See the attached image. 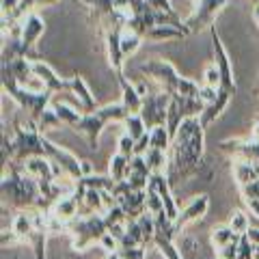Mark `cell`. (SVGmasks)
<instances>
[{
    "label": "cell",
    "mask_w": 259,
    "mask_h": 259,
    "mask_svg": "<svg viewBox=\"0 0 259 259\" xmlns=\"http://www.w3.org/2000/svg\"><path fill=\"white\" fill-rule=\"evenodd\" d=\"M203 132L205 125L194 115L184 119L173 136L171 149H168V168L166 175L171 184L184 182L199 173L203 162Z\"/></svg>",
    "instance_id": "cell-1"
},
{
    "label": "cell",
    "mask_w": 259,
    "mask_h": 259,
    "mask_svg": "<svg viewBox=\"0 0 259 259\" xmlns=\"http://www.w3.org/2000/svg\"><path fill=\"white\" fill-rule=\"evenodd\" d=\"M0 188H3L5 203L9 201V205L18 209H28V207L41 209V188H39V182L24 171L18 160L9 162V171H5Z\"/></svg>",
    "instance_id": "cell-2"
},
{
    "label": "cell",
    "mask_w": 259,
    "mask_h": 259,
    "mask_svg": "<svg viewBox=\"0 0 259 259\" xmlns=\"http://www.w3.org/2000/svg\"><path fill=\"white\" fill-rule=\"evenodd\" d=\"M127 117H130V110L123 106V102H117V104L95 108L93 112H82L80 121L71 130L82 134L91 149H97L100 147V134L104 132V127H106L110 121H125Z\"/></svg>",
    "instance_id": "cell-3"
},
{
    "label": "cell",
    "mask_w": 259,
    "mask_h": 259,
    "mask_svg": "<svg viewBox=\"0 0 259 259\" xmlns=\"http://www.w3.org/2000/svg\"><path fill=\"white\" fill-rule=\"evenodd\" d=\"M67 233L71 236L74 250H87L89 246L100 244V240L108 233V223L104 214L91 216H76L67 223Z\"/></svg>",
    "instance_id": "cell-4"
},
{
    "label": "cell",
    "mask_w": 259,
    "mask_h": 259,
    "mask_svg": "<svg viewBox=\"0 0 259 259\" xmlns=\"http://www.w3.org/2000/svg\"><path fill=\"white\" fill-rule=\"evenodd\" d=\"M168 104H171V93L158 87L156 91H151L143 97V108L139 115L143 117L147 130H153L158 125H166L168 117Z\"/></svg>",
    "instance_id": "cell-5"
},
{
    "label": "cell",
    "mask_w": 259,
    "mask_h": 259,
    "mask_svg": "<svg viewBox=\"0 0 259 259\" xmlns=\"http://www.w3.org/2000/svg\"><path fill=\"white\" fill-rule=\"evenodd\" d=\"M139 71L143 76L151 78L158 87H162L168 93H177V89L182 84V76L177 74V69L168 61H162V59H151L147 63H143Z\"/></svg>",
    "instance_id": "cell-6"
},
{
    "label": "cell",
    "mask_w": 259,
    "mask_h": 259,
    "mask_svg": "<svg viewBox=\"0 0 259 259\" xmlns=\"http://www.w3.org/2000/svg\"><path fill=\"white\" fill-rule=\"evenodd\" d=\"M227 5H229V0H199L197 7H194V11H192V15L184 22L188 35L214 26L216 15L221 13Z\"/></svg>",
    "instance_id": "cell-7"
},
{
    "label": "cell",
    "mask_w": 259,
    "mask_h": 259,
    "mask_svg": "<svg viewBox=\"0 0 259 259\" xmlns=\"http://www.w3.org/2000/svg\"><path fill=\"white\" fill-rule=\"evenodd\" d=\"M156 218V233H153V246H156L164 259H182L180 250L173 244L175 240V229H173V221L166 216V212H158L153 214Z\"/></svg>",
    "instance_id": "cell-8"
},
{
    "label": "cell",
    "mask_w": 259,
    "mask_h": 259,
    "mask_svg": "<svg viewBox=\"0 0 259 259\" xmlns=\"http://www.w3.org/2000/svg\"><path fill=\"white\" fill-rule=\"evenodd\" d=\"M209 35H212V50H214V63L218 71H221V87L218 89H225L229 91L231 95H236L238 91V84H236V78H233V67H231V59L225 50V44L221 41V35L216 32V26H209Z\"/></svg>",
    "instance_id": "cell-9"
},
{
    "label": "cell",
    "mask_w": 259,
    "mask_h": 259,
    "mask_svg": "<svg viewBox=\"0 0 259 259\" xmlns=\"http://www.w3.org/2000/svg\"><path fill=\"white\" fill-rule=\"evenodd\" d=\"M207 207H209V197H207V194H199V197H192L188 203H186V205L180 209V214H177V218L173 221L175 236H177V233H182L184 227H188L190 223H199L201 218L205 216Z\"/></svg>",
    "instance_id": "cell-10"
},
{
    "label": "cell",
    "mask_w": 259,
    "mask_h": 259,
    "mask_svg": "<svg viewBox=\"0 0 259 259\" xmlns=\"http://www.w3.org/2000/svg\"><path fill=\"white\" fill-rule=\"evenodd\" d=\"M223 153H229L233 160H248L253 164H259V141L255 139H229L221 145Z\"/></svg>",
    "instance_id": "cell-11"
},
{
    "label": "cell",
    "mask_w": 259,
    "mask_h": 259,
    "mask_svg": "<svg viewBox=\"0 0 259 259\" xmlns=\"http://www.w3.org/2000/svg\"><path fill=\"white\" fill-rule=\"evenodd\" d=\"M125 24H117L104 30V39H106V50H108V65L112 67L115 74L123 71V50H121V32H123Z\"/></svg>",
    "instance_id": "cell-12"
},
{
    "label": "cell",
    "mask_w": 259,
    "mask_h": 259,
    "mask_svg": "<svg viewBox=\"0 0 259 259\" xmlns=\"http://www.w3.org/2000/svg\"><path fill=\"white\" fill-rule=\"evenodd\" d=\"M32 71H35V76H39L44 80L46 89H48V91H52V93H56V91H69V89H71L69 80L59 78V76H56V71L48 63H44L41 59L32 61Z\"/></svg>",
    "instance_id": "cell-13"
},
{
    "label": "cell",
    "mask_w": 259,
    "mask_h": 259,
    "mask_svg": "<svg viewBox=\"0 0 259 259\" xmlns=\"http://www.w3.org/2000/svg\"><path fill=\"white\" fill-rule=\"evenodd\" d=\"M117 82L121 87V102H123V106L130 110V115H139L141 108H143V95H141V91L123 76V71H119V74H117Z\"/></svg>",
    "instance_id": "cell-14"
},
{
    "label": "cell",
    "mask_w": 259,
    "mask_h": 259,
    "mask_svg": "<svg viewBox=\"0 0 259 259\" xmlns=\"http://www.w3.org/2000/svg\"><path fill=\"white\" fill-rule=\"evenodd\" d=\"M231 93L229 91H225V89H218V97L214 102H209V104H205V108H203V112L199 115V119H201V123H203L205 127L209 125V123H214V121L218 119L225 112V108L229 106V102H231Z\"/></svg>",
    "instance_id": "cell-15"
},
{
    "label": "cell",
    "mask_w": 259,
    "mask_h": 259,
    "mask_svg": "<svg viewBox=\"0 0 259 259\" xmlns=\"http://www.w3.org/2000/svg\"><path fill=\"white\" fill-rule=\"evenodd\" d=\"M80 212V205H78V201L74 199V194H65V197H61L56 203L50 207V214H54L56 218H61V221H74V218L78 216Z\"/></svg>",
    "instance_id": "cell-16"
},
{
    "label": "cell",
    "mask_w": 259,
    "mask_h": 259,
    "mask_svg": "<svg viewBox=\"0 0 259 259\" xmlns=\"http://www.w3.org/2000/svg\"><path fill=\"white\" fill-rule=\"evenodd\" d=\"M69 82H71L69 91L78 97V102H80V106H82V110H84V112H93V110L97 108V106H95V97L91 95V91H89L84 78L76 74L74 78H69Z\"/></svg>",
    "instance_id": "cell-17"
},
{
    "label": "cell",
    "mask_w": 259,
    "mask_h": 259,
    "mask_svg": "<svg viewBox=\"0 0 259 259\" xmlns=\"http://www.w3.org/2000/svg\"><path fill=\"white\" fill-rule=\"evenodd\" d=\"M188 37V32L180 26H171V24H160V26H153L145 39L149 41H171V39H184Z\"/></svg>",
    "instance_id": "cell-18"
},
{
    "label": "cell",
    "mask_w": 259,
    "mask_h": 259,
    "mask_svg": "<svg viewBox=\"0 0 259 259\" xmlns=\"http://www.w3.org/2000/svg\"><path fill=\"white\" fill-rule=\"evenodd\" d=\"M233 180L238 182V186H246L250 182L259 180V173H257V166L248 160H233Z\"/></svg>",
    "instance_id": "cell-19"
},
{
    "label": "cell",
    "mask_w": 259,
    "mask_h": 259,
    "mask_svg": "<svg viewBox=\"0 0 259 259\" xmlns=\"http://www.w3.org/2000/svg\"><path fill=\"white\" fill-rule=\"evenodd\" d=\"M127 171H130V158L117 151L108 162V175L119 184V182H125Z\"/></svg>",
    "instance_id": "cell-20"
},
{
    "label": "cell",
    "mask_w": 259,
    "mask_h": 259,
    "mask_svg": "<svg viewBox=\"0 0 259 259\" xmlns=\"http://www.w3.org/2000/svg\"><path fill=\"white\" fill-rule=\"evenodd\" d=\"M145 160H147L151 173H166V168H168V151L149 147L147 153H145Z\"/></svg>",
    "instance_id": "cell-21"
},
{
    "label": "cell",
    "mask_w": 259,
    "mask_h": 259,
    "mask_svg": "<svg viewBox=\"0 0 259 259\" xmlns=\"http://www.w3.org/2000/svg\"><path fill=\"white\" fill-rule=\"evenodd\" d=\"M171 143H173V139H171V132H168L166 125H158V127L149 130V147L168 151L171 149Z\"/></svg>",
    "instance_id": "cell-22"
},
{
    "label": "cell",
    "mask_w": 259,
    "mask_h": 259,
    "mask_svg": "<svg viewBox=\"0 0 259 259\" xmlns=\"http://www.w3.org/2000/svg\"><path fill=\"white\" fill-rule=\"evenodd\" d=\"M209 240H212L214 248H221L225 244H229V242L240 240V236L231 229L229 225H218V227H214V229H212V236H209Z\"/></svg>",
    "instance_id": "cell-23"
},
{
    "label": "cell",
    "mask_w": 259,
    "mask_h": 259,
    "mask_svg": "<svg viewBox=\"0 0 259 259\" xmlns=\"http://www.w3.org/2000/svg\"><path fill=\"white\" fill-rule=\"evenodd\" d=\"M143 35H139V32L130 30L127 26L123 28V32H121V50H123V56L127 59V56H132L136 50L141 48V41H143Z\"/></svg>",
    "instance_id": "cell-24"
},
{
    "label": "cell",
    "mask_w": 259,
    "mask_h": 259,
    "mask_svg": "<svg viewBox=\"0 0 259 259\" xmlns=\"http://www.w3.org/2000/svg\"><path fill=\"white\" fill-rule=\"evenodd\" d=\"M52 106H54L56 112H59V117H61L63 123L69 125V127H74L80 121V117H82V112H78L76 108H71L69 104H65V102H52Z\"/></svg>",
    "instance_id": "cell-25"
},
{
    "label": "cell",
    "mask_w": 259,
    "mask_h": 259,
    "mask_svg": "<svg viewBox=\"0 0 259 259\" xmlns=\"http://www.w3.org/2000/svg\"><path fill=\"white\" fill-rule=\"evenodd\" d=\"M123 123H125V134H130L134 141H139L141 136H145V134L149 132L141 115H130V117L123 121Z\"/></svg>",
    "instance_id": "cell-26"
},
{
    "label": "cell",
    "mask_w": 259,
    "mask_h": 259,
    "mask_svg": "<svg viewBox=\"0 0 259 259\" xmlns=\"http://www.w3.org/2000/svg\"><path fill=\"white\" fill-rule=\"evenodd\" d=\"M63 121H61V117H59V112L54 110V106H50V108H46L44 110V115L39 117V121H37V125H39V130H48V127H56V125H61Z\"/></svg>",
    "instance_id": "cell-27"
},
{
    "label": "cell",
    "mask_w": 259,
    "mask_h": 259,
    "mask_svg": "<svg viewBox=\"0 0 259 259\" xmlns=\"http://www.w3.org/2000/svg\"><path fill=\"white\" fill-rule=\"evenodd\" d=\"M238 259H255V242L248 238V233H242V236H240Z\"/></svg>",
    "instance_id": "cell-28"
},
{
    "label": "cell",
    "mask_w": 259,
    "mask_h": 259,
    "mask_svg": "<svg viewBox=\"0 0 259 259\" xmlns=\"http://www.w3.org/2000/svg\"><path fill=\"white\" fill-rule=\"evenodd\" d=\"M229 227L233 231L238 233V236H242V233H246L248 229H250V223H248V216L244 214V212H233L231 214V218H229Z\"/></svg>",
    "instance_id": "cell-29"
},
{
    "label": "cell",
    "mask_w": 259,
    "mask_h": 259,
    "mask_svg": "<svg viewBox=\"0 0 259 259\" xmlns=\"http://www.w3.org/2000/svg\"><path fill=\"white\" fill-rule=\"evenodd\" d=\"M203 84L207 87H221V71H218L216 63H209L207 67L203 69Z\"/></svg>",
    "instance_id": "cell-30"
},
{
    "label": "cell",
    "mask_w": 259,
    "mask_h": 259,
    "mask_svg": "<svg viewBox=\"0 0 259 259\" xmlns=\"http://www.w3.org/2000/svg\"><path fill=\"white\" fill-rule=\"evenodd\" d=\"M147 212L151 214L164 212V201H162V197L153 188H147Z\"/></svg>",
    "instance_id": "cell-31"
},
{
    "label": "cell",
    "mask_w": 259,
    "mask_h": 259,
    "mask_svg": "<svg viewBox=\"0 0 259 259\" xmlns=\"http://www.w3.org/2000/svg\"><path fill=\"white\" fill-rule=\"evenodd\" d=\"M147 246H119V257L121 259H145Z\"/></svg>",
    "instance_id": "cell-32"
},
{
    "label": "cell",
    "mask_w": 259,
    "mask_h": 259,
    "mask_svg": "<svg viewBox=\"0 0 259 259\" xmlns=\"http://www.w3.org/2000/svg\"><path fill=\"white\" fill-rule=\"evenodd\" d=\"M238 242H229V244H225L221 248H216V259H238Z\"/></svg>",
    "instance_id": "cell-33"
},
{
    "label": "cell",
    "mask_w": 259,
    "mask_h": 259,
    "mask_svg": "<svg viewBox=\"0 0 259 259\" xmlns=\"http://www.w3.org/2000/svg\"><path fill=\"white\" fill-rule=\"evenodd\" d=\"M134 145H136V141L132 139V136L123 134V136L119 139V153H123V156L132 158V156H134Z\"/></svg>",
    "instance_id": "cell-34"
},
{
    "label": "cell",
    "mask_w": 259,
    "mask_h": 259,
    "mask_svg": "<svg viewBox=\"0 0 259 259\" xmlns=\"http://www.w3.org/2000/svg\"><path fill=\"white\" fill-rule=\"evenodd\" d=\"M240 192H242V199H244V201L246 199H259V180L250 182L246 186H242Z\"/></svg>",
    "instance_id": "cell-35"
},
{
    "label": "cell",
    "mask_w": 259,
    "mask_h": 259,
    "mask_svg": "<svg viewBox=\"0 0 259 259\" xmlns=\"http://www.w3.org/2000/svg\"><path fill=\"white\" fill-rule=\"evenodd\" d=\"M100 246H102L104 250H106V253H115V250H119V240H117V238L108 231L106 236H104V238L100 240Z\"/></svg>",
    "instance_id": "cell-36"
},
{
    "label": "cell",
    "mask_w": 259,
    "mask_h": 259,
    "mask_svg": "<svg viewBox=\"0 0 259 259\" xmlns=\"http://www.w3.org/2000/svg\"><path fill=\"white\" fill-rule=\"evenodd\" d=\"M153 11H164V13H175L171 0H145Z\"/></svg>",
    "instance_id": "cell-37"
},
{
    "label": "cell",
    "mask_w": 259,
    "mask_h": 259,
    "mask_svg": "<svg viewBox=\"0 0 259 259\" xmlns=\"http://www.w3.org/2000/svg\"><path fill=\"white\" fill-rule=\"evenodd\" d=\"M147 149H149V132L136 141V145H134V156H145Z\"/></svg>",
    "instance_id": "cell-38"
},
{
    "label": "cell",
    "mask_w": 259,
    "mask_h": 259,
    "mask_svg": "<svg viewBox=\"0 0 259 259\" xmlns=\"http://www.w3.org/2000/svg\"><path fill=\"white\" fill-rule=\"evenodd\" d=\"M244 203L248 205V209H250V212H253V214L259 218V199H246Z\"/></svg>",
    "instance_id": "cell-39"
},
{
    "label": "cell",
    "mask_w": 259,
    "mask_h": 259,
    "mask_svg": "<svg viewBox=\"0 0 259 259\" xmlns=\"http://www.w3.org/2000/svg\"><path fill=\"white\" fill-rule=\"evenodd\" d=\"M87 175H93V164L89 160H82V177Z\"/></svg>",
    "instance_id": "cell-40"
},
{
    "label": "cell",
    "mask_w": 259,
    "mask_h": 259,
    "mask_svg": "<svg viewBox=\"0 0 259 259\" xmlns=\"http://www.w3.org/2000/svg\"><path fill=\"white\" fill-rule=\"evenodd\" d=\"M246 233H248V238H250V240H253V242H255V244H259V229H248Z\"/></svg>",
    "instance_id": "cell-41"
},
{
    "label": "cell",
    "mask_w": 259,
    "mask_h": 259,
    "mask_svg": "<svg viewBox=\"0 0 259 259\" xmlns=\"http://www.w3.org/2000/svg\"><path fill=\"white\" fill-rule=\"evenodd\" d=\"M253 139L259 141V117L255 119V123H253Z\"/></svg>",
    "instance_id": "cell-42"
},
{
    "label": "cell",
    "mask_w": 259,
    "mask_h": 259,
    "mask_svg": "<svg viewBox=\"0 0 259 259\" xmlns=\"http://www.w3.org/2000/svg\"><path fill=\"white\" fill-rule=\"evenodd\" d=\"M253 20H255V24L259 26V3L253 7Z\"/></svg>",
    "instance_id": "cell-43"
},
{
    "label": "cell",
    "mask_w": 259,
    "mask_h": 259,
    "mask_svg": "<svg viewBox=\"0 0 259 259\" xmlns=\"http://www.w3.org/2000/svg\"><path fill=\"white\" fill-rule=\"evenodd\" d=\"M54 3H56V0H35L37 7H41V5H44V7H46V5H54Z\"/></svg>",
    "instance_id": "cell-44"
},
{
    "label": "cell",
    "mask_w": 259,
    "mask_h": 259,
    "mask_svg": "<svg viewBox=\"0 0 259 259\" xmlns=\"http://www.w3.org/2000/svg\"><path fill=\"white\" fill-rule=\"evenodd\" d=\"M255 259H259V244H255Z\"/></svg>",
    "instance_id": "cell-45"
},
{
    "label": "cell",
    "mask_w": 259,
    "mask_h": 259,
    "mask_svg": "<svg viewBox=\"0 0 259 259\" xmlns=\"http://www.w3.org/2000/svg\"><path fill=\"white\" fill-rule=\"evenodd\" d=\"M197 3H199V0H194V5H197Z\"/></svg>",
    "instance_id": "cell-46"
}]
</instances>
